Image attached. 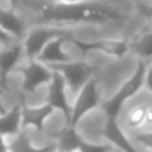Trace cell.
Listing matches in <instances>:
<instances>
[{
  "label": "cell",
  "mask_w": 152,
  "mask_h": 152,
  "mask_svg": "<svg viewBox=\"0 0 152 152\" xmlns=\"http://www.w3.org/2000/svg\"><path fill=\"white\" fill-rule=\"evenodd\" d=\"M34 10L42 19L40 24H50L58 27H121L127 22V15L117 6L102 0H87L78 3H56L40 1Z\"/></svg>",
  "instance_id": "cell-1"
},
{
  "label": "cell",
  "mask_w": 152,
  "mask_h": 152,
  "mask_svg": "<svg viewBox=\"0 0 152 152\" xmlns=\"http://www.w3.org/2000/svg\"><path fill=\"white\" fill-rule=\"evenodd\" d=\"M117 123L130 139L152 133V96L142 89L121 108Z\"/></svg>",
  "instance_id": "cell-2"
},
{
  "label": "cell",
  "mask_w": 152,
  "mask_h": 152,
  "mask_svg": "<svg viewBox=\"0 0 152 152\" xmlns=\"http://www.w3.org/2000/svg\"><path fill=\"white\" fill-rule=\"evenodd\" d=\"M146 62L137 61V68L133 71V74L120 86V89L115 92L114 96H111L106 101H102L101 106L106 118H114L117 120L121 108L133 99L142 89H143V80H145V72H146Z\"/></svg>",
  "instance_id": "cell-3"
},
{
  "label": "cell",
  "mask_w": 152,
  "mask_h": 152,
  "mask_svg": "<svg viewBox=\"0 0 152 152\" xmlns=\"http://www.w3.org/2000/svg\"><path fill=\"white\" fill-rule=\"evenodd\" d=\"M48 66L62 75L71 101L78 93V90L89 81V78L96 74V68L90 62H87L81 58H74L68 62L48 65Z\"/></svg>",
  "instance_id": "cell-4"
},
{
  "label": "cell",
  "mask_w": 152,
  "mask_h": 152,
  "mask_svg": "<svg viewBox=\"0 0 152 152\" xmlns=\"http://www.w3.org/2000/svg\"><path fill=\"white\" fill-rule=\"evenodd\" d=\"M102 93L99 89V78L98 75H92L89 81L78 90L71 102V115H69V126L77 127V124L93 109L99 108L102 103Z\"/></svg>",
  "instance_id": "cell-5"
},
{
  "label": "cell",
  "mask_w": 152,
  "mask_h": 152,
  "mask_svg": "<svg viewBox=\"0 0 152 152\" xmlns=\"http://www.w3.org/2000/svg\"><path fill=\"white\" fill-rule=\"evenodd\" d=\"M69 30L58 25H50V24H36L27 28L24 37L19 40L22 50H24V58L25 59H36L42 49L50 42L52 39L66 34Z\"/></svg>",
  "instance_id": "cell-6"
},
{
  "label": "cell",
  "mask_w": 152,
  "mask_h": 152,
  "mask_svg": "<svg viewBox=\"0 0 152 152\" xmlns=\"http://www.w3.org/2000/svg\"><path fill=\"white\" fill-rule=\"evenodd\" d=\"M69 43L83 55H86L87 52H99L112 59H123L130 53L129 39H123V37H102V39L84 42L71 36Z\"/></svg>",
  "instance_id": "cell-7"
},
{
  "label": "cell",
  "mask_w": 152,
  "mask_h": 152,
  "mask_svg": "<svg viewBox=\"0 0 152 152\" xmlns=\"http://www.w3.org/2000/svg\"><path fill=\"white\" fill-rule=\"evenodd\" d=\"M16 71L22 75V83H21V95L19 96H27L31 93H36L37 90H42L48 86V83L52 78L50 68L37 61V59H24Z\"/></svg>",
  "instance_id": "cell-8"
},
{
  "label": "cell",
  "mask_w": 152,
  "mask_h": 152,
  "mask_svg": "<svg viewBox=\"0 0 152 152\" xmlns=\"http://www.w3.org/2000/svg\"><path fill=\"white\" fill-rule=\"evenodd\" d=\"M71 102L72 101L69 98V93L66 90L62 75L59 72L53 71L50 81L46 86V103H49L55 111L62 114L68 123L69 115H71Z\"/></svg>",
  "instance_id": "cell-9"
},
{
  "label": "cell",
  "mask_w": 152,
  "mask_h": 152,
  "mask_svg": "<svg viewBox=\"0 0 152 152\" xmlns=\"http://www.w3.org/2000/svg\"><path fill=\"white\" fill-rule=\"evenodd\" d=\"M24 59V50L19 40L0 46V92L7 90L10 74L16 71L18 65Z\"/></svg>",
  "instance_id": "cell-10"
},
{
  "label": "cell",
  "mask_w": 152,
  "mask_h": 152,
  "mask_svg": "<svg viewBox=\"0 0 152 152\" xmlns=\"http://www.w3.org/2000/svg\"><path fill=\"white\" fill-rule=\"evenodd\" d=\"M56 111L49 103L24 105L22 103V129H31L36 132H46V123Z\"/></svg>",
  "instance_id": "cell-11"
},
{
  "label": "cell",
  "mask_w": 152,
  "mask_h": 152,
  "mask_svg": "<svg viewBox=\"0 0 152 152\" xmlns=\"http://www.w3.org/2000/svg\"><path fill=\"white\" fill-rule=\"evenodd\" d=\"M72 33L68 31L66 34L58 36L55 39H52L50 42L42 49L39 53V56L36 58L37 61L46 64V65H55V64H62V62H68L71 59H74V56L71 53L64 50V46L69 42Z\"/></svg>",
  "instance_id": "cell-12"
},
{
  "label": "cell",
  "mask_w": 152,
  "mask_h": 152,
  "mask_svg": "<svg viewBox=\"0 0 152 152\" xmlns=\"http://www.w3.org/2000/svg\"><path fill=\"white\" fill-rule=\"evenodd\" d=\"M102 136L106 140V143L112 145L117 151L121 152H137V145L126 134V132L120 127L117 120L106 118L105 126L102 129Z\"/></svg>",
  "instance_id": "cell-13"
},
{
  "label": "cell",
  "mask_w": 152,
  "mask_h": 152,
  "mask_svg": "<svg viewBox=\"0 0 152 152\" xmlns=\"http://www.w3.org/2000/svg\"><path fill=\"white\" fill-rule=\"evenodd\" d=\"M130 43V53L137 58V61H143L146 64L152 62V27L146 25L145 28L139 30L132 39Z\"/></svg>",
  "instance_id": "cell-14"
},
{
  "label": "cell",
  "mask_w": 152,
  "mask_h": 152,
  "mask_svg": "<svg viewBox=\"0 0 152 152\" xmlns=\"http://www.w3.org/2000/svg\"><path fill=\"white\" fill-rule=\"evenodd\" d=\"M0 27L4 31H7L12 37H15L16 40H21L28 28L24 18L16 12V9L10 6L7 9L0 6Z\"/></svg>",
  "instance_id": "cell-15"
},
{
  "label": "cell",
  "mask_w": 152,
  "mask_h": 152,
  "mask_svg": "<svg viewBox=\"0 0 152 152\" xmlns=\"http://www.w3.org/2000/svg\"><path fill=\"white\" fill-rule=\"evenodd\" d=\"M22 130V102L18 101L10 109L0 114V134L10 137Z\"/></svg>",
  "instance_id": "cell-16"
},
{
  "label": "cell",
  "mask_w": 152,
  "mask_h": 152,
  "mask_svg": "<svg viewBox=\"0 0 152 152\" xmlns=\"http://www.w3.org/2000/svg\"><path fill=\"white\" fill-rule=\"evenodd\" d=\"M6 140H7L9 152H56V145H55L53 140H50L45 146H36V145H33V142L30 140L25 129H22L15 136L6 137Z\"/></svg>",
  "instance_id": "cell-17"
},
{
  "label": "cell",
  "mask_w": 152,
  "mask_h": 152,
  "mask_svg": "<svg viewBox=\"0 0 152 152\" xmlns=\"http://www.w3.org/2000/svg\"><path fill=\"white\" fill-rule=\"evenodd\" d=\"M53 142L56 145V152L59 151H78L81 143L84 142V137L77 132L74 126L65 124L53 137Z\"/></svg>",
  "instance_id": "cell-18"
},
{
  "label": "cell",
  "mask_w": 152,
  "mask_h": 152,
  "mask_svg": "<svg viewBox=\"0 0 152 152\" xmlns=\"http://www.w3.org/2000/svg\"><path fill=\"white\" fill-rule=\"evenodd\" d=\"M112 149H115L112 145L105 143V145H98V143H90L84 139V142L81 143V146L78 148L80 152H111Z\"/></svg>",
  "instance_id": "cell-19"
},
{
  "label": "cell",
  "mask_w": 152,
  "mask_h": 152,
  "mask_svg": "<svg viewBox=\"0 0 152 152\" xmlns=\"http://www.w3.org/2000/svg\"><path fill=\"white\" fill-rule=\"evenodd\" d=\"M134 4H136V9L139 10V13L148 21V25L152 27V4L148 6V4L143 3L142 0H140V1H136Z\"/></svg>",
  "instance_id": "cell-20"
},
{
  "label": "cell",
  "mask_w": 152,
  "mask_h": 152,
  "mask_svg": "<svg viewBox=\"0 0 152 152\" xmlns=\"http://www.w3.org/2000/svg\"><path fill=\"white\" fill-rule=\"evenodd\" d=\"M134 142V145H140L146 149H149L152 152V133L149 134H142V136H137L134 139H132Z\"/></svg>",
  "instance_id": "cell-21"
},
{
  "label": "cell",
  "mask_w": 152,
  "mask_h": 152,
  "mask_svg": "<svg viewBox=\"0 0 152 152\" xmlns=\"http://www.w3.org/2000/svg\"><path fill=\"white\" fill-rule=\"evenodd\" d=\"M143 89L152 96V62L146 65V72H145V80H143Z\"/></svg>",
  "instance_id": "cell-22"
},
{
  "label": "cell",
  "mask_w": 152,
  "mask_h": 152,
  "mask_svg": "<svg viewBox=\"0 0 152 152\" xmlns=\"http://www.w3.org/2000/svg\"><path fill=\"white\" fill-rule=\"evenodd\" d=\"M12 42H16V39L12 37L7 31H4V30L0 27V46H3V45H9V43H12Z\"/></svg>",
  "instance_id": "cell-23"
},
{
  "label": "cell",
  "mask_w": 152,
  "mask_h": 152,
  "mask_svg": "<svg viewBox=\"0 0 152 152\" xmlns=\"http://www.w3.org/2000/svg\"><path fill=\"white\" fill-rule=\"evenodd\" d=\"M0 152H9V148H7V140L4 136L0 134Z\"/></svg>",
  "instance_id": "cell-24"
},
{
  "label": "cell",
  "mask_w": 152,
  "mask_h": 152,
  "mask_svg": "<svg viewBox=\"0 0 152 152\" xmlns=\"http://www.w3.org/2000/svg\"><path fill=\"white\" fill-rule=\"evenodd\" d=\"M7 1H9V6L13 9H18V6L22 3V0H7Z\"/></svg>",
  "instance_id": "cell-25"
},
{
  "label": "cell",
  "mask_w": 152,
  "mask_h": 152,
  "mask_svg": "<svg viewBox=\"0 0 152 152\" xmlns=\"http://www.w3.org/2000/svg\"><path fill=\"white\" fill-rule=\"evenodd\" d=\"M49 1H56V3H78V1H87V0H49Z\"/></svg>",
  "instance_id": "cell-26"
},
{
  "label": "cell",
  "mask_w": 152,
  "mask_h": 152,
  "mask_svg": "<svg viewBox=\"0 0 152 152\" xmlns=\"http://www.w3.org/2000/svg\"><path fill=\"white\" fill-rule=\"evenodd\" d=\"M4 111H6V108H4V106H3V103L0 102V114H3Z\"/></svg>",
  "instance_id": "cell-27"
},
{
  "label": "cell",
  "mask_w": 152,
  "mask_h": 152,
  "mask_svg": "<svg viewBox=\"0 0 152 152\" xmlns=\"http://www.w3.org/2000/svg\"><path fill=\"white\" fill-rule=\"evenodd\" d=\"M59 152H80V151H59Z\"/></svg>",
  "instance_id": "cell-28"
},
{
  "label": "cell",
  "mask_w": 152,
  "mask_h": 152,
  "mask_svg": "<svg viewBox=\"0 0 152 152\" xmlns=\"http://www.w3.org/2000/svg\"><path fill=\"white\" fill-rule=\"evenodd\" d=\"M1 95H3V92H0V102H1Z\"/></svg>",
  "instance_id": "cell-29"
},
{
  "label": "cell",
  "mask_w": 152,
  "mask_h": 152,
  "mask_svg": "<svg viewBox=\"0 0 152 152\" xmlns=\"http://www.w3.org/2000/svg\"><path fill=\"white\" fill-rule=\"evenodd\" d=\"M132 1H133V3H136V1H139V0H132Z\"/></svg>",
  "instance_id": "cell-30"
}]
</instances>
